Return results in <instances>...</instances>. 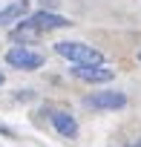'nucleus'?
I'll list each match as a JSON object with an SVG mask.
<instances>
[{
	"instance_id": "9d476101",
	"label": "nucleus",
	"mask_w": 141,
	"mask_h": 147,
	"mask_svg": "<svg viewBox=\"0 0 141 147\" xmlns=\"http://www.w3.org/2000/svg\"><path fill=\"white\" fill-rule=\"evenodd\" d=\"M138 61H141V52H138Z\"/></svg>"
},
{
	"instance_id": "0eeeda50",
	"label": "nucleus",
	"mask_w": 141,
	"mask_h": 147,
	"mask_svg": "<svg viewBox=\"0 0 141 147\" xmlns=\"http://www.w3.org/2000/svg\"><path fill=\"white\" fill-rule=\"evenodd\" d=\"M29 12V0H15L6 9H0V26H9V23H17L23 20V15Z\"/></svg>"
},
{
	"instance_id": "7ed1b4c3",
	"label": "nucleus",
	"mask_w": 141,
	"mask_h": 147,
	"mask_svg": "<svg viewBox=\"0 0 141 147\" xmlns=\"http://www.w3.org/2000/svg\"><path fill=\"white\" fill-rule=\"evenodd\" d=\"M6 63L15 66V69H23V72H35L43 66V55L32 52L29 46H12L6 52Z\"/></svg>"
},
{
	"instance_id": "20e7f679",
	"label": "nucleus",
	"mask_w": 141,
	"mask_h": 147,
	"mask_svg": "<svg viewBox=\"0 0 141 147\" xmlns=\"http://www.w3.org/2000/svg\"><path fill=\"white\" fill-rule=\"evenodd\" d=\"M69 72L78 81H87V84H107V81L115 78V69H109L104 63H75Z\"/></svg>"
},
{
	"instance_id": "423d86ee",
	"label": "nucleus",
	"mask_w": 141,
	"mask_h": 147,
	"mask_svg": "<svg viewBox=\"0 0 141 147\" xmlns=\"http://www.w3.org/2000/svg\"><path fill=\"white\" fill-rule=\"evenodd\" d=\"M49 121H52V127H55L63 138H78V133H81L75 115H69V113H63V110H55V113L49 115Z\"/></svg>"
},
{
	"instance_id": "39448f33",
	"label": "nucleus",
	"mask_w": 141,
	"mask_h": 147,
	"mask_svg": "<svg viewBox=\"0 0 141 147\" xmlns=\"http://www.w3.org/2000/svg\"><path fill=\"white\" fill-rule=\"evenodd\" d=\"M23 26H32V29H38V32H49V29H66V26H72L69 23V18H63V15H58V12H46V9H40V12H35L32 18H26V20H20Z\"/></svg>"
},
{
	"instance_id": "f257e3e1",
	"label": "nucleus",
	"mask_w": 141,
	"mask_h": 147,
	"mask_svg": "<svg viewBox=\"0 0 141 147\" xmlns=\"http://www.w3.org/2000/svg\"><path fill=\"white\" fill-rule=\"evenodd\" d=\"M55 52L72 63H104V55L95 46H87L78 40H60V43H55Z\"/></svg>"
},
{
	"instance_id": "f03ea898",
	"label": "nucleus",
	"mask_w": 141,
	"mask_h": 147,
	"mask_svg": "<svg viewBox=\"0 0 141 147\" xmlns=\"http://www.w3.org/2000/svg\"><path fill=\"white\" fill-rule=\"evenodd\" d=\"M127 104V95L118 92V90H104V92H92L84 98V107L87 110H95V113H109V110H121Z\"/></svg>"
},
{
	"instance_id": "1a4fd4ad",
	"label": "nucleus",
	"mask_w": 141,
	"mask_h": 147,
	"mask_svg": "<svg viewBox=\"0 0 141 147\" xmlns=\"http://www.w3.org/2000/svg\"><path fill=\"white\" fill-rule=\"evenodd\" d=\"M135 144H138V147H141V138H138V141H135Z\"/></svg>"
},
{
	"instance_id": "9b49d317",
	"label": "nucleus",
	"mask_w": 141,
	"mask_h": 147,
	"mask_svg": "<svg viewBox=\"0 0 141 147\" xmlns=\"http://www.w3.org/2000/svg\"><path fill=\"white\" fill-rule=\"evenodd\" d=\"M130 147H138V144H130Z\"/></svg>"
},
{
	"instance_id": "6e6552de",
	"label": "nucleus",
	"mask_w": 141,
	"mask_h": 147,
	"mask_svg": "<svg viewBox=\"0 0 141 147\" xmlns=\"http://www.w3.org/2000/svg\"><path fill=\"white\" fill-rule=\"evenodd\" d=\"M0 87H3V72H0Z\"/></svg>"
}]
</instances>
